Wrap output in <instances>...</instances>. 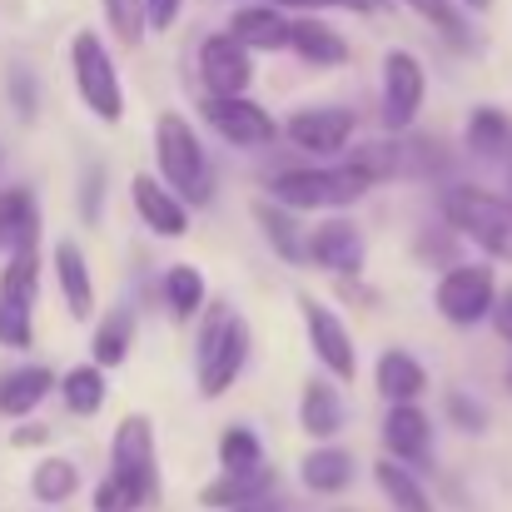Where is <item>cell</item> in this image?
<instances>
[{"mask_svg":"<svg viewBox=\"0 0 512 512\" xmlns=\"http://www.w3.org/2000/svg\"><path fill=\"white\" fill-rule=\"evenodd\" d=\"M130 199H135L140 219H145L155 234H165V239H184V234H189V209H184V199L174 194L165 179H155V174H135Z\"/></svg>","mask_w":512,"mask_h":512,"instance_id":"11","label":"cell"},{"mask_svg":"<svg viewBox=\"0 0 512 512\" xmlns=\"http://www.w3.org/2000/svg\"><path fill=\"white\" fill-rule=\"evenodd\" d=\"M55 279H60V294H65V304H70V319H90L95 314V284H90V264H85V254L75 249V244H55Z\"/></svg>","mask_w":512,"mask_h":512,"instance_id":"15","label":"cell"},{"mask_svg":"<svg viewBox=\"0 0 512 512\" xmlns=\"http://www.w3.org/2000/svg\"><path fill=\"white\" fill-rule=\"evenodd\" d=\"M229 512H279V508H269V503H244V508H229Z\"/></svg>","mask_w":512,"mask_h":512,"instance_id":"42","label":"cell"},{"mask_svg":"<svg viewBox=\"0 0 512 512\" xmlns=\"http://www.w3.org/2000/svg\"><path fill=\"white\" fill-rule=\"evenodd\" d=\"M408 10H418L428 25H438L448 40H458V45H468V25H463V15H458V5L453 0H408Z\"/></svg>","mask_w":512,"mask_h":512,"instance_id":"36","label":"cell"},{"mask_svg":"<svg viewBox=\"0 0 512 512\" xmlns=\"http://www.w3.org/2000/svg\"><path fill=\"white\" fill-rule=\"evenodd\" d=\"M0 343L5 348H30V299L0 294Z\"/></svg>","mask_w":512,"mask_h":512,"instance_id":"35","label":"cell"},{"mask_svg":"<svg viewBox=\"0 0 512 512\" xmlns=\"http://www.w3.org/2000/svg\"><path fill=\"white\" fill-rule=\"evenodd\" d=\"M35 229H40L35 199H30L25 189H5V194H0V244H10V249H35Z\"/></svg>","mask_w":512,"mask_h":512,"instance_id":"23","label":"cell"},{"mask_svg":"<svg viewBox=\"0 0 512 512\" xmlns=\"http://www.w3.org/2000/svg\"><path fill=\"white\" fill-rule=\"evenodd\" d=\"M35 249H10V269L0 274V294L10 299H30L35 304Z\"/></svg>","mask_w":512,"mask_h":512,"instance_id":"32","label":"cell"},{"mask_svg":"<svg viewBox=\"0 0 512 512\" xmlns=\"http://www.w3.org/2000/svg\"><path fill=\"white\" fill-rule=\"evenodd\" d=\"M368 5H383V0H368Z\"/></svg>","mask_w":512,"mask_h":512,"instance_id":"45","label":"cell"},{"mask_svg":"<svg viewBox=\"0 0 512 512\" xmlns=\"http://www.w3.org/2000/svg\"><path fill=\"white\" fill-rule=\"evenodd\" d=\"M274 483L269 468H239V473H224L219 483L199 488V503L204 508H244V503H259V493Z\"/></svg>","mask_w":512,"mask_h":512,"instance_id":"19","label":"cell"},{"mask_svg":"<svg viewBox=\"0 0 512 512\" xmlns=\"http://www.w3.org/2000/svg\"><path fill=\"white\" fill-rule=\"evenodd\" d=\"M259 224H264V234H269V244H274V254L279 259H299L304 254V244H299V234H294V219H289V204H259Z\"/></svg>","mask_w":512,"mask_h":512,"instance_id":"30","label":"cell"},{"mask_svg":"<svg viewBox=\"0 0 512 512\" xmlns=\"http://www.w3.org/2000/svg\"><path fill=\"white\" fill-rule=\"evenodd\" d=\"M219 463H224V473L259 468V438H254V428H229L219 438Z\"/></svg>","mask_w":512,"mask_h":512,"instance_id":"33","label":"cell"},{"mask_svg":"<svg viewBox=\"0 0 512 512\" xmlns=\"http://www.w3.org/2000/svg\"><path fill=\"white\" fill-rule=\"evenodd\" d=\"M110 473H120L145 503L160 498V473H155V428L145 413H130L120 428H115V443H110Z\"/></svg>","mask_w":512,"mask_h":512,"instance_id":"6","label":"cell"},{"mask_svg":"<svg viewBox=\"0 0 512 512\" xmlns=\"http://www.w3.org/2000/svg\"><path fill=\"white\" fill-rule=\"evenodd\" d=\"M423 95H428V75H423L418 55L388 50V60H383V120H388V130H408L413 115L423 110Z\"/></svg>","mask_w":512,"mask_h":512,"instance_id":"8","label":"cell"},{"mask_svg":"<svg viewBox=\"0 0 512 512\" xmlns=\"http://www.w3.org/2000/svg\"><path fill=\"white\" fill-rule=\"evenodd\" d=\"M448 413H453V418H458V423H463L468 433L488 428V413H483V408H478V403H473L468 393H448Z\"/></svg>","mask_w":512,"mask_h":512,"instance_id":"38","label":"cell"},{"mask_svg":"<svg viewBox=\"0 0 512 512\" xmlns=\"http://www.w3.org/2000/svg\"><path fill=\"white\" fill-rule=\"evenodd\" d=\"M299 418H304V433H314V438H334V433L343 428L339 388H329L324 378L304 383V408H299Z\"/></svg>","mask_w":512,"mask_h":512,"instance_id":"22","label":"cell"},{"mask_svg":"<svg viewBox=\"0 0 512 512\" xmlns=\"http://www.w3.org/2000/svg\"><path fill=\"white\" fill-rule=\"evenodd\" d=\"M289 50H299L309 65H343L348 45L339 30H329L324 20H289Z\"/></svg>","mask_w":512,"mask_h":512,"instance_id":"20","label":"cell"},{"mask_svg":"<svg viewBox=\"0 0 512 512\" xmlns=\"http://www.w3.org/2000/svg\"><path fill=\"white\" fill-rule=\"evenodd\" d=\"M393 170L388 150H373L368 160H353V165H339V170H289L274 174V199L289 204V209H334V204H353L373 179Z\"/></svg>","mask_w":512,"mask_h":512,"instance_id":"1","label":"cell"},{"mask_svg":"<svg viewBox=\"0 0 512 512\" xmlns=\"http://www.w3.org/2000/svg\"><path fill=\"white\" fill-rule=\"evenodd\" d=\"M299 473H304V488L309 493H339V488H348V478H353V458L343 448H314Z\"/></svg>","mask_w":512,"mask_h":512,"instance_id":"25","label":"cell"},{"mask_svg":"<svg viewBox=\"0 0 512 512\" xmlns=\"http://www.w3.org/2000/svg\"><path fill=\"white\" fill-rule=\"evenodd\" d=\"M443 214L493 259H512V199H498L478 184H453L443 194Z\"/></svg>","mask_w":512,"mask_h":512,"instance_id":"3","label":"cell"},{"mask_svg":"<svg viewBox=\"0 0 512 512\" xmlns=\"http://www.w3.org/2000/svg\"><path fill=\"white\" fill-rule=\"evenodd\" d=\"M373 383H378V393L388 398V403H413L423 388H428V368L418 363V358H408V353H383L378 358V373H373Z\"/></svg>","mask_w":512,"mask_h":512,"instance_id":"18","label":"cell"},{"mask_svg":"<svg viewBox=\"0 0 512 512\" xmlns=\"http://www.w3.org/2000/svg\"><path fill=\"white\" fill-rule=\"evenodd\" d=\"M199 80H204V95H244L249 80H254L244 40L239 35H209L199 45Z\"/></svg>","mask_w":512,"mask_h":512,"instance_id":"9","label":"cell"},{"mask_svg":"<svg viewBox=\"0 0 512 512\" xmlns=\"http://www.w3.org/2000/svg\"><path fill=\"white\" fill-rule=\"evenodd\" d=\"M493 324H498V334L512 343V289L498 299V309H493Z\"/></svg>","mask_w":512,"mask_h":512,"instance_id":"41","label":"cell"},{"mask_svg":"<svg viewBox=\"0 0 512 512\" xmlns=\"http://www.w3.org/2000/svg\"><path fill=\"white\" fill-rule=\"evenodd\" d=\"M508 388H512V368H508Z\"/></svg>","mask_w":512,"mask_h":512,"instance_id":"44","label":"cell"},{"mask_svg":"<svg viewBox=\"0 0 512 512\" xmlns=\"http://www.w3.org/2000/svg\"><path fill=\"white\" fill-rule=\"evenodd\" d=\"M179 5H184V0H145L150 30H170L174 20H179Z\"/></svg>","mask_w":512,"mask_h":512,"instance_id":"39","label":"cell"},{"mask_svg":"<svg viewBox=\"0 0 512 512\" xmlns=\"http://www.w3.org/2000/svg\"><path fill=\"white\" fill-rule=\"evenodd\" d=\"M353 135V115L348 110H299L289 120V140L299 150H314V155H334L348 145Z\"/></svg>","mask_w":512,"mask_h":512,"instance_id":"14","label":"cell"},{"mask_svg":"<svg viewBox=\"0 0 512 512\" xmlns=\"http://www.w3.org/2000/svg\"><path fill=\"white\" fill-rule=\"evenodd\" d=\"M463 5H468V10H483V5H488V0H463Z\"/></svg>","mask_w":512,"mask_h":512,"instance_id":"43","label":"cell"},{"mask_svg":"<svg viewBox=\"0 0 512 512\" xmlns=\"http://www.w3.org/2000/svg\"><path fill=\"white\" fill-rule=\"evenodd\" d=\"M105 15H110V30L125 40V45H140L150 15H145V0H105Z\"/></svg>","mask_w":512,"mask_h":512,"instance_id":"34","label":"cell"},{"mask_svg":"<svg viewBox=\"0 0 512 512\" xmlns=\"http://www.w3.org/2000/svg\"><path fill=\"white\" fill-rule=\"evenodd\" d=\"M75 488H80V468L70 458H45L30 478V493L40 503H65V498H75Z\"/></svg>","mask_w":512,"mask_h":512,"instance_id":"27","label":"cell"},{"mask_svg":"<svg viewBox=\"0 0 512 512\" xmlns=\"http://www.w3.org/2000/svg\"><path fill=\"white\" fill-rule=\"evenodd\" d=\"M383 443L398 463H423L428 458V418L418 403H393L388 423H383Z\"/></svg>","mask_w":512,"mask_h":512,"instance_id":"16","label":"cell"},{"mask_svg":"<svg viewBox=\"0 0 512 512\" xmlns=\"http://www.w3.org/2000/svg\"><path fill=\"white\" fill-rule=\"evenodd\" d=\"M468 150L473 155H503L508 150V120H503V110H473V120H468Z\"/></svg>","mask_w":512,"mask_h":512,"instance_id":"29","label":"cell"},{"mask_svg":"<svg viewBox=\"0 0 512 512\" xmlns=\"http://www.w3.org/2000/svg\"><path fill=\"white\" fill-rule=\"evenodd\" d=\"M304 319H309V343H314V353L329 363V373H334L339 383H348V378L358 373V358H353V339H348L343 319L334 309L314 304V299H304Z\"/></svg>","mask_w":512,"mask_h":512,"instance_id":"12","label":"cell"},{"mask_svg":"<svg viewBox=\"0 0 512 512\" xmlns=\"http://www.w3.org/2000/svg\"><path fill=\"white\" fill-rule=\"evenodd\" d=\"M130 339H135V324H130V314H110V319L100 324V334H95V363H100V368H115V363H125Z\"/></svg>","mask_w":512,"mask_h":512,"instance_id":"31","label":"cell"},{"mask_svg":"<svg viewBox=\"0 0 512 512\" xmlns=\"http://www.w3.org/2000/svg\"><path fill=\"white\" fill-rule=\"evenodd\" d=\"M10 80H15V105H20V120H30V115H35V95H30V75H25V70H15Z\"/></svg>","mask_w":512,"mask_h":512,"instance_id":"40","label":"cell"},{"mask_svg":"<svg viewBox=\"0 0 512 512\" xmlns=\"http://www.w3.org/2000/svg\"><path fill=\"white\" fill-rule=\"evenodd\" d=\"M373 478H378V488L388 493V503H393L398 512H433L428 493H423V483H418L403 463L383 458V463H373Z\"/></svg>","mask_w":512,"mask_h":512,"instance_id":"24","label":"cell"},{"mask_svg":"<svg viewBox=\"0 0 512 512\" xmlns=\"http://www.w3.org/2000/svg\"><path fill=\"white\" fill-rule=\"evenodd\" d=\"M70 65H75V90L80 100L95 110V120L105 125H120L125 115V90H120V75H115V60L105 50V40L95 30H80L70 40Z\"/></svg>","mask_w":512,"mask_h":512,"instance_id":"4","label":"cell"},{"mask_svg":"<svg viewBox=\"0 0 512 512\" xmlns=\"http://www.w3.org/2000/svg\"><path fill=\"white\" fill-rule=\"evenodd\" d=\"M309 254H314V264H324L329 274H343V279H348V274L363 269V234H358L348 219H329V224L314 229Z\"/></svg>","mask_w":512,"mask_h":512,"instance_id":"13","label":"cell"},{"mask_svg":"<svg viewBox=\"0 0 512 512\" xmlns=\"http://www.w3.org/2000/svg\"><path fill=\"white\" fill-rule=\"evenodd\" d=\"M140 508H150L120 473H110L100 488H95V512H140Z\"/></svg>","mask_w":512,"mask_h":512,"instance_id":"37","label":"cell"},{"mask_svg":"<svg viewBox=\"0 0 512 512\" xmlns=\"http://www.w3.org/2000/svg\"><path fill=\"white\" fill-rule=\"evenodd\" d=\"M50 388H55V373L50 368H20V373H10L0 383V408L10 418H25V413H35L50 398Z\"/></svg>","mask_w":512,"mask_h":512,"instance_id":"21","label":"cell"},{"mask_svg":"<svg viewBox=\"0 0 512 512\" xmlns=\"http://www.w3.org/2000/svg\"><path fill=\"white\" fill-rule=\"evenodd\" d=\"M438 314L453 319V324H483L493 309H498V284H493V269L483 264H463V269H448L438 279Z\"/></svg>","mask_w":512,"mask_h":512,"instance_id":"7","label":"cell"},{"mask_svg":"<svg viewBox=\"0 0 512 512\" xmlns=\"http://www.w3.org/2000/svg\"><path fill=\"white\" fill-rule=\"evenodd\" d=\"M155 160H160V179L170 184L184 204H209V165H204V145L189 130L184 115H160L155 120Z\"/></svg>","mask_w":512,"mask_h":512,"instance_id":"2","label":"cell"},{"mask_svg":"<svg viewBox=\"0 0 512 512\" xmlns=\"http://www.w3.org/2000/svg\"><path fill=\"white\" fill-rule=\"evenodd\" d=\"M229 35H239L249 50H284L289 45V20L274 5H244V10H234Z\"/></svg>","mask_w":512,"mask_h":512,"instance_id":"17","label":"cell"},{"mask_svg":"<svg viewBox=\"0 0 512 512\" xmlns=\"http://www.w3.org/2000/svg\"><path fill=\"white\" fill-rule=\"evenodd\" d=\"M60 393H65L70 413H100V408H105V368H100V363L70 368L65 383H60Z\"/></svg>","mask_w":512,"mask_h":512,"instance_id":"26","label":"cell"},{"mask_svg":"<svg viewBox=\"0 0 512 512\" xmlns=\"http://www.w3.org/2000/svg\"><path fill=\"white\" fill-rule=\"evenodd\" d=\"M204 120L229 140V145H269L274 140V120L269 110H259L244 95H204Z\"/></svg>","mask_w":512,"mask_h":512,"instance_id":"10","label":"cell"},{"mask_svg":"<svg viewBox=\"0 0 512 512\" xmlns=\"http://www.w3.org/2000/svg\"><path fill=\"white\" fill-rule=\"evenodd\" d=\"M165 299H170L174 319H194L199 314V304H204V279H199V269H189V264H174L170 274H165Z\"/></svg>","mask_w":512,"mask_h":512,"instance_id":"28","label":"cell"},{"mask_svg":"<svg viewBox=\"0 0 512 512\" xmlns=\"http://www.w3.org/2000/svg\"><path fill=\"white\" fill-rule=\"evenodd\" d=\"M244 358H249V324H239L234 314H224V304H214V319L199 339V393L204 398L229 393Z\"/></svg>","mask_w":512,"mask_h":512,"instance_id":"5","label":"cell"}]
</instances>
